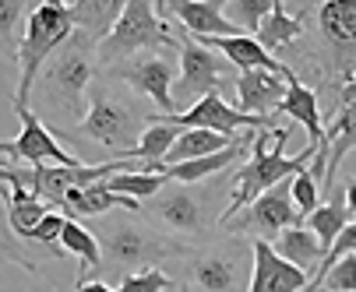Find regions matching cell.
Here are the masks:
<instances>
[{
    "instance_id": "17",
    "label": "cell",
    "mask_w": 356,
    "mask_h": 292,
    "mask_svg": "<svg viewBox=\"0 0 356 292\" xmlns=\"http://www.w3.org/2000/svg\"><path fill=\"white\" fill-rule=\"evenodd\" d=\"M236 110L254 117H272V110H279L286 99V78L275 71H243L236 78Z\"/></svg>"
},
{
    "instance_id": "4",
    "label": "cell",
    "mask_w": 356,
    "mask_h": 292,
    "mask_svg": "<svg viewBox=\"0 0 356 292\" xmlns=\"http://www.w3.org/2000/svg\"><path fill=\"white\" fill-rule=\"evenodd\" d=\"M138 95L120 88L113 78H95L88 88V113L81 117V137H92L99 144L120 152H131L141 141V123H148V113L138 110Z\"/></svg>"
},
{
    "instance_id": "16",
    "label": "cell",
    "mask_w": 356,
    "mask_h": 292,
    "mask_svg": "<svg viewBox=\"0 0 356 292\" xmlns=\"http://www.w3.org/2000/svg\"><path fill=\"white\" fill-rule=\"evenodd\" d=\"M226 0H166V11L194 35V39H222V35H243L226 15Z\"/></svg>"
},
{
    "instance_id": "27",
    "label": "cell",
    "mask_w": 356,
    "mask_h": 292,
    "mask_svg": "<svg viewBox=\"0 0 356 292\" xmlns=\"http://www.w3.org/2000/svg\"><path fill=\"white\" fill-rule=\"evenodd\" d=\"M60 247H64L67 254H74L85 271H99V268H103V247H99V236H95L92 229H85L81 222H74V218L64 222Z\"/></svg>"
},
{
    "instance_id": "28",
    "label": "cell",
    "mask_w": 356,
    "mask_h": 292,
    "mask_svg": "<svg viewBox=\"0 0 356 292\" xmlns=\"http://www.w3.org/2000/svg\"><path fill=\"white\" fill-rule=\"evenodd\" d=\"M349 222H353V215L346 212V198H339V190H335V198H332L328 205H321L318 212L307 215V229L321 239L325 250H332V243L339 239V232H342ZM325 257H328V254H325Z\"/></svg>"
},
{
    "instance_id": "10",
    "label": "cell",
    "mask_w": 356,
    "mask_h": 292,
    "mask_svg": "<svg viewBox=\"0 0 356 292\" xmlns=\"http://www.w3.org/2000/svg\"><path fill=\"white\" fill-rule=\"evenodd\" d=\"M22 130L15 141H0V155H8L25 166H85L78 155H71L64 144L49 134V127L39 120L35 110H18Z\"/></svg>"
},
{
    "instance_id": "1",
    "label": "cell",
    "mask_w": 356,
    "mask_h": 292,
    "mask_svg": "<svg viewBox=\"0 0 356 292\" xmlns=\"http://www.w3.org/2000/svg\"><path fill=\"white\" fill-rule=\"evenodd\" d=\"M289 127H272L265 134L254 137V155L233 173V194H229V201L219 215V222H229L236 212H243L254 198H261L265 190L279 187L282 180L296 176L307 169V162H314L318 155V144H307L300 155H282L286 148V141H289Z\"/></svg>"
},
{
    "instance_id": "34",
    "label": "cell",
    "mask_w": 356,
    "mask_h": 292,
    "mask_svg": "<svg viewBox=\"0 0 356 292\" xmlns=\"http://www.w3.org/2000/svg\"><path fill=\"white\" fill-rule=\"evenodd\" d=\"M18 243H25V239L11 229V222H8V208H0V261H15V264H22L25 271H39L35 257L22 254V250H18Z\"/></svg>"
},
{
    "instance_id": "26",
    "label": "cell",
    "mask_w": 356,
    "mask_h": 292,
    "mask_svg": "<svg viewBox=\"0 0 356 292\" xmlns=\"http://www.w3.org/2000/svg\"><path fill=\"white\" fill-rule=\"evenodd\" d=\"M236 137H229V134H216V130H197V127H191V130H184L177 141H173V148H170V155H166V166H173V162H191V159H201V155H216V152H222V148H229ZM163 166V169H166Z\"/></svg>"
},
{
    "instance_id": "19",
    "label": "cell",
    "mask_w": 356,
    "mask_h": 292,
    "mask_svg": "<svg viewBox=\"0 0 356 292\" xmlns=\"http://www.w3.org/2000/svg\"><path fill=\"white\" fill-rule=\"evenodd\" d=\"M282 78H286V99H282V106H279V117H289V120H296L300 127H307L311 144H321V141H325V120H321V110H318L314 88L303 85L293 67H286Z\"/></svg>"
},
{
    "instance_id": "36",
    "label": "cell",
    "mask_w": 356,
    "mask_h": 292,
    "mask_svg": "<svg viewBox=\"0 0 356 292\" xmlns=\"http://www.w3.org/2000/svg\"><path fill=\"white\" fill-rule=\"evenodd\" d=\"M64 222H67L64 212H46V218L29 232V243H35V247H54V239H60V232H64Z\"/></svg>"
},
{
    "instance_id": "25",
    "label": "cell",
    "mask_w": 356,
    "mask_h": 292,
    "mask_svg": "<svg viewBox=\"0 0 356 292\" xmlns=\"http://www.w3.org/2000/svg\"><path fill=\"white\" fill-rule=\"evenodd\" d=\"M64 4H67L78 32L92 35L95 42H103L110 35V28L117 25V18L124 15L127 0H64Z\"/></svg>"
},
{
    "instance_id": "40",
    "label": "cell",
    "mask_w": 356,
    "mask_h": 292,
    "mask_svg": "<svg viewBox=\"0 0 356 292\" xmlns=\"http://www.w3.org/2000/svg\"><path fill=\"white\" fill-rule=\"evenodd\" d=\"M156 8H159V15L166 11V0H156Z\"/></svg>"
},
{
    "instance_id": "30",
    "label": "cell",
    "mask_w": 356,
    "mask_h": 292,
    "mask_svg": "<svg viewBox=\"0 0 356 292\" xmlns=\"http://www.w3.org/2000/svg\"><path fill=\"white\" fill-rule=\"evenodd\" d=\"M166 183H170L166 173H113L110 180H103L106 190L124 194V198H134V201H141V198H156V194H159Z\"/></svg>"
},
{
    "instance_id": "18",
    "label": "cell",
    "mask_w": 356,
    "mask_h": 292,
    "mask_svg": "<svg viewBox=\"0 0 356 292\" xmlns=\"http://www.w3.org/2000/svg\"><path fill=\"white\" fill-rule=\"evenodd\" d=\"M191 285L201 289V292H236L240 289V278H243V264L229 254H216V250H205V254H194L191 257Z\"/></svg>"
},
{
    "instance_id": "11",
    "label": "cell",
    "mask_w": 356,
    "mask_h": 292,
    "mask_svg": "<svg viewBox=\"0 0 356 292\" xmlns=\"http://www.w3.org/2000/svg\"><path fill=\"white\" fill-rule=\"evenodd\" d=\"M353 148H356V78H346L339 88L335 120L332 127H325V141L318 144V152L325 155V176H321L325 190H335V173Z\"/></svg>"
},
{
    "instance_id": "24",
    "label": "cell",
    "mask_w": 356,
    "mask_h": 292,
    "mask_svg": "<svg viewBox=\"0 0 356 292\" xmlns=\"http://www.w3.org/2000/svg\"><path fill=\"white\" fill-rule=\"evenodd\" d=\"M184 130L173 127V123H152L141 130V141L134 144L131 152H120L117 159H134L141 166V173H163L166 166V155L173 148V141L180 137Z\"/></svg>"
},
{
    "instance_id": "9",
    "label": "cell",
    "mask_w": 356,
    "mask_h": 292,
    "mask_svg": "<svg viewBox=\"0 0 356 292\" xmlns=\"http://www.w3.org/2000/svg\"><path fill=\"white\" fill-rule=\"evenodd\" d=\"M226 57L209 50L205 42H197L194 35L180 42V74L173 85V103H197L205 95L222 88V71H226Z\"/></svg>"
},
{
    "instance_id": "20",
    "label": "cell",
    "mask_w": 356,
    "mask_h": 292,
    "mask_svg": "<svg viewBox=\"0 0 356 292\" xmlns=\"http://www.w3.org/2000/svg\"><path fill=\"white\" fill-rule=\"evenodd\" d=\"M197 42H205L209 50L222 53L240 71H275V74L286 71V64L275 60L254 35H222V39H197Z\"/></svg>"
},
{
    "instance_id": "13",
    "label": "cell",
    "mask_w": 356,
    "mask_h": 292,
    "mask_svg": "<svg viewBox=\"0 0 356 292\" xmlns=\"http://www.w3.org/2000/svg\"><path fill=\"white\" fill-rule=\"evenodd\" d=\"M250 264L247 292H303L311 285V275L282 261L268 239H250Z\"/></svg>"
},
{
    "instance_id": "41",
    "label": "cell",
    "mask_w": 356,
    "mask_h": 292,
    "mask_svg": "<svg viewBox=\"0 0 356 292\" xmlns=\"http://www.w3.org/2000/svg\"><path fill=\"white\" fill-rule=\"evenodd\" d=\"M318 292H325V289H318Z\"/></svg>"
},
{
    "instance_id": "32",
    "label": "cell",
    "mask_w": 356,
    "mask_h": 292,
    "mask_svg": "<svg viewBox=\"0 0 356 292\" xmlns=\"http://www.w3.org/2000/svg\"><path fill=\"white\" fill-rule=\"evenodd\" d=\"M272 8H275V0H229V15L226 18L240 32H254V35H258V28L272 15Z\"/></svg>"
},
{
    "instance_id": "29",
    "label": "cell",
    "mask_w": 356,
    "mask_h": 292,
    "mask_svg": "<svg viewBox=\"0 0 356 292\" xmlns=\"http://www.w3.org/2000/svg\"><path fill=\"white\" fill-rule=\"evenodd\" d=\"M300 35H303V22H300V18H293V15H286L282 0H275L272 15H268V18L261 22V28H258V42L272 53V50H282V46L296 42Z\"/></svg>"
},
{
    "instance_id": "21",
    "label": "cell",
    "mask_w": 356,
    "mask_h": 292,
    "mask_svg": "<svg viewBox=\"0 0 356 292\" xmlns=\"http://www.w3.org/2000/svg\"><path fill=\"white\" fill-rule=\"evenodd\" d=\"M254 141V134H243V137H236L229 148H222V152H216V155H201V159H191V162H173V166H166L163 173L173 180V183H205V180H212V176H219L222 169H229L243 152H247V144Z\"/></svg>"
},
{
    "instance_id": "7",
    "label": "cell",
    "mask_w": 356,
    "mask_h": 292,
    "mask_svg": "<svg viewBox=\"0 0 356 292\" xmlns=\"http://www.w3.org/2000/svg\"><path fill=\"white\" fill-rule=\"evenodd\" d=\"M148 123H173L180 130H216V134H236V130H247V134H258L261 127H272V117H254V113H243L236 106H229L219 92L197 99L191 110L184 113H148Z\"/></svg>"
},
{
    "instance_id": "12",
    "label": "cell",
    "mask_w": 356,
    "mask_h": 292,
    "mask_svg": "<svg viewBox=\"0 0 356 292\" xmlns=\"http://www.w3.org/2000/svg\"><path fill=\"white\" fill-rule=\"evenodd\" d=\"M113 78L134 95H148L159 113H173V60L170 57H131L113 64Z\"/></svg>"
},
{
    "instance_id": "35",
    "label": "cell",
    "mask_w": 356,
    "mask_h": 292,
    "mask_svg": "<svg viewBox=\"0 0 356 292\" xmlns=\"http://www.w3.org/2000/svg\"><path fill=\"white\" fill-rule=\"evenodd\" d=\"M117 292H173V278L163 268H148V271L124 275V282L117 285Z\"/></svg>"
},
{
    "instance_id": "42",
    "label": "cell",
    "mask_w": 356,
    "mask_h": 292,
    "mask_svg": "<svg viewBox=\"0 0 356 292\" xmlns=\"http://www.w3.org/2000/svg\"><path fill=\"white\" fill-rule=\"evenodd\" d=\"M303 292H307V289H303Z\"/></svg>"
},
{
    "instance_id": "37",
    "label": "cell",
    "mask_w": 356,
    "mask_h": 292,
    "mask_svg": "<svg viewBox=\"0 0 356 292\" xmlns=\"http://www.w3.org/2000/svg\"><path fill=\"white\" fill-rule=\"evenodd\" d=\"M29 0H0V42H8L15 28L29 18Z\"/></svg>"
},
{
    "instance_id": "5",
    "label": "cell",
    "mask_w": 356,
    "mask_h": 292,
    "mask_svg": "<svg viewBox=\"0 0 356 292\" xmlns=\"http://www.w3.org/2000/svg\"><path fill=\"white\" fill-rule=\"evenodd\" d=\"M173 42L177 35L159 18L156 0H127L124 15L110 28V35L95 46V53H99V64L113 67L120 60H131L141 50H173Z\"/></svg>"
},
{
    "instance_id": "14",
    "label": "cell",
    "mask_w": 356,
    "mask_h": 292,
    "mask_svg": "<svg viewBox=\"0 0 356 292\" xmlns=\"http://www.w3.org/2000/svg\"><path fill=\"white\" fill-rule=\"evenodd\" d=\"M145 212L170 232H205V225H209L205 201H201L194 190H187V187L159 190Z\"/></svg>"
},
{
    "instance_id": "2",
    "label": "cell",
    "mask_w": 356,
    "mask_h": 292,
    "mask_svg": "<svg viewBox=\"0 0 356 292\" xmlns=\"http://www.w3.org/2000/svg\"><path fill=\"white\" fill-rule=\"evenodd\" d=\"M95 39L78 32L60 46V50L49 57V64L42 67L35 88H39V99L64 117H81L85 113V99H88V88L99 78V53H95Z\"/></svg>"
},
{
    "instance_id": "8",
    "label": "cell",
    "mask_w": 356,
    "mask_h": 292,
    "mask_svg": "<svg viewBox=\"0 0 356 292\" xmlns=\"http://www.w3.org/2000/svg\"><path fill=\"white\" fill-rule=\"evenodd\" d=\"M293 180V176H289ZM289 180H282L279 187L265 190L261 198H254L243 212H236L229 222H222L229 232H254V239H275L282 229H293V225H303V215L300 208L293 205V190H289Z\"/></svg>"
},
{
    "instance_id": "6",
    "label": "cell",
    "mask_w": 356,
    "mask_h": 292,
    "mask_svg": "<svg viewBox=\"0 0 356 292\" xmlns=\"http://www.w3.org/2000/svg\"><path fill=\"white\" fill-rule=\"evenodd\" d=\"M103 264L117 268V271H127L134 275L138 271H148V268H159L166 257H180L184 247L159 232H152L148 225H134V222H117L110 229H103Z\"/></svg>"
},
{
    "instance_id": "3",
    "label": "cell",
    "mask_w": 356,
    "mask_h": 292,
    "mask_svg": "<svg viewBox=\"0 0 356 292\" xmlns=\"http://www.w3.org/2000/svg\"><path fill=\"white\" fill-rule=\"evenodd\" d=\"M74 35V18L64 0H42L25 18V32L18 39V92H15V113L29 110L32 88L60 46Z\"/></svg>"
},
{
    "instance_id": "39",
    "label": "cell",
    "mask_w": 356,
    "mask_h": 292,
    "mask_svg": "<svg viewBox=\"0 0 356 292\" xmlns=\"http://www.w3.org/2000/svg\"><path fill=\"white\" fill-rule=\"evenodd\" d=\"M78 292H117V289H110L103 282H78Z\"/></svg>"
},
{
    "instance_id": "38",
    "label": "cell",
    "mask_w": 356,
    "mask_h": 292,
    "mask_svg": "<svg viewBox=\"0 0 356 292\" xmlns=\"http://www.w3.org/2000/svg\"><path fill=\"white\" fill-rule=\"evenodd\" d=\"M342 198H346V212L356 218V176L342 180Z\"/></svg>"
},
{
    "instance_id": "22",
    "label": "cell",
    "mask_w": 356,
    "mask_h": 292,
    "mask_svg": "<svg viewBox=\"0 0 356 292\" xmlns=\"http://www.w3.org/2000/svg\"><path fill=\"white\" fill-rule=\"evenodd\" d=\"M113 208H124V212H141V201L134 198H124V194H113L106 190L103 183H92V187H71L60 201V212L64 215H106Z\"/></svg>"
},
{
    "instance_id": "15",
    "label": "cell",
    "mask_w": 356,
    "mask_h": 292,
    "mask_svg": "<svg viewBox=\"0 0 356 292\" xmlns=\"http://www.w3.org/2000/svg\"><path fill=\"white\" fill-rule=\"evenodd\" d=\"M318 25L339 67H356V0H325Z\"/></svg>"
},
{
    "instance_id": "23",
    "label": "cell",
    "mask_w": 356,
    "mask_h": 292,
    "mask_svg": "<svg viewBox=\"0 0 356 292\" xmlns=\"http://www.w3.org/2000/svg\"><path fill=\"white\" fill-rule=\"evenodd\" d=\"M272 247H275V254L282 257V261H289V264H296V268H303V271H314L318 275V268H321V261H325V247H321V239L307 229V225H293V229H282L275 239H272Z\"/></svg>"
},
{
    "instance_id": "33",
    "label": "cell",
    "mask_w": 356,
    "mask_h": 292,
    "mask_svg": "<svg viewBox=\"0 0 356 292\" xmlns=\"http://www.w3.org/2000/svg\"><path fill=\"white\" fill-rule=\"evenodd\" d=\"M289 190H293V205L300 208V215H303V218H307L311 212H318V208H321V187H318V180H314V173H311V169L296 173V176L289 180Z\"/></svg>"
},
{
    "instance_id": "31",
    "label": "cell",
    "mask_w": 356,
    "mask_h": 292,
    "mask_svg": "<svg viewBox=\"0 0 356 292\" xmlns=\"http://www.w3.org/2000/svg\"><path fill=\"white\" fill-rule=\"evenodd\" d=\"M318 289H325V292H356V254L339 257L318 282L307 285V292H318Z\"/></svg>"
}]
</instances>
